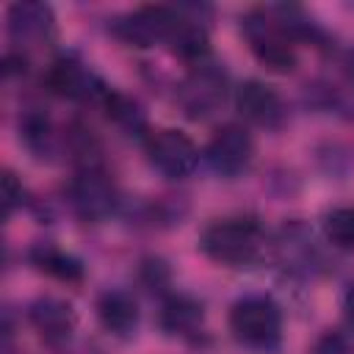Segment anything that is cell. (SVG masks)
<instances>
[{"mask_svg":"<svg viewBox=\"0 0 354 354\" xmlns=\"http://www.w3.org/2000/svg\"><path fill=\"white\" fill-rule=\"evenodd\" d=\"M44 83H47V88H50L53 94L66 97V100H83V97H88V94L94 91V77H91L80 64H75V61H69V58L55 61V64L47 69Z\"/></svg>","mask_w":354,"mask_h":354,"instance_id":"obj_10","label":"cell"},{"mask_svg":"<svg viewBox=\"0 0 354 354\" xmlns=\"http://www.w3.org/2000/svg\"><path fill=\"white\" fill-rule=\"evenodd\" d=\"M318 354H343V346H340V340H326L321 348H318Z\"/></svg>","mask_w":354,"mask_h":354,"instance_id":"obj_19","label":"cell"},{"mask_svg":"<svg viewBox=\"0 0 354 354\" xmlns=\"http://www.w3.org/2000/svg\"><path fill=\"white\" fill-rule=\"evenodd\" d=\"M169 44H171V50H174L177 55H183V58H202V55L207 53V33H205L199 25L183 19Z\"/></svg>","mask_w":354,"mask_h":354,"instance_id":"obj_15","label":"cell"},{"mask_svg":"<svg viewBox=\"0 0 354 354\" xmlns=\"http://www.w3.org/2000/svg\"><path fill=\"white\" fill-rule=\"evenodd\" d=\"M53 28H55V17L47 3H17L8 8V30L17 41L47 39Z\"/></svg>","mask_w":354,"mask_h":354,"instance_id":"obj_9","label":"cell"},{"mask_svg":"<svg viewBox=\"0 0 354 354\" xmlns=\"http://www.w3.org/2000/svg\"><path fill=\"white\" fill-rule=\"evenodd\" d=\"M30 260H33V266H36L39 271L53 274V277L66 279V282L83 277V266H80L72 254H64V252H58V249H53V246H39V249H33V252H30Z\"/></svg>","mask_w":354,"mask_h":354,"instance_id":"obj_14","label":"cell"},{"mask_svg":"<svg viewBox=\"0 0 354 354\" xmlns=\"http://www.w3.org/2000/svg\"><path fill=\"white\" fill-rule=\"evenodd\" d=\"M205 155H207L210 166H213L218 174L235 177V174H241V171L249 166V160H252V155H254V144H252V136H249L243 127L227 124V127H221V130L210 138Z\"/></svg>","mask_w":354,"mask_h":354,"instance_id":"obj_7","label":"cell"},{"mask_svg":"<svg viewBox=\"0 0 354 354\" xmlns=\"http://www.w3.org/2000/svg\"><path fill=\"white\" fill-rule=\"evenodd\" d=\"M326 238L337 249H354V207H337L324 221Z\"/></svg>","mask_w":354,"mask_h":354,"instance_id":"obj_16","label":"cell"},{"mask_svg":"<svg viewBox=\"0 0 354 354\" xmlns=\"http://www.w3.org/2000/svg\"><path fill=\"white\" fill-rule=\"evenodd\" d=\"M343 307H346V318H348V324L354 326V285L348 288V293H346V304H343Z\"/></svg>","mask_w":354,"mask_h":354,"instance_id":"obj_18","label":"cell"},{"mask_svg":"<svg viewBox=\"0 0 354 354\" xmlns=\"http://www.w3.org/2000/svg\"><path fill=\"white\" fill-rule=\"evenodd\" d=\"M3 196H6V213L11 216L14 207L22 202V185L17 183V177H14L11 171L3 174Z\"/></svg>","mask_w":354,"mask_h":354,"instance_id":"obj_17","label":"cell"},{"mask_svg":"<svg viewBox=\"0 0 354 354\" xmlns=\"http://www.w3.org/2000/svg\"><path fill=\"white\" fill-rule=\"evenodd\" d=\"M263 246V230L254 218L235 216L210 221L199 235V249L224 266H246Z\"/></svg>","mask_w":354,"mask_h":354,"instance_id":"obj_1","label":"cell"},{"mask_svg":"<svg viewBox=\"0 0 354 354\" xmlns=\"http://www.w3.org/2000/svg\"><path fill=\"white\" fill-rule=\"evenodd\" d=\"M246 36H249L252 50L260 58V64H266L271 72H290L296 66V53L290 47V36L282 30V25L252 17V19H246Z\"/></svg>","mask_w":354,"mask_h":354,"instance_id":"obj_6","label":"cell"},{"mask_svg":"<svg viewBox=\"0 0 354 354\" xmlns=\"http://www.w3.org/2000/svg\"><path fill=\"white\" fill-rule=\"evenodd\" d=\"M30 321L47 340H64V337H69V332L75 326V313L66 301L39 299L30 307Z\"/></svg>","mask_w":354,"mask_h":354,"instance_id":"obj_12","label":"cell"},{"mask_svg":"<svg viewBox=\"0 0 354 354\" xmlns=\"http://www.w3.org/2000/svg\"><path fill=\"white\" fill-rule=\"evenodd\" d=\"M235 105H238V111L249 122L266 124V127L277 124L279 116H282V100H279V94L271 86L260 83V80H246L238 88V94H235Z\"/></svg>","mask_w":354,"mask_h":354,"instance_id":"obj_8","label":"cell"},{"mask_svg":"<svg viewBox=\"0 0 354 354\" xmlns=\"http://www.w3.org/2000/svg\"><path fill=\"white\" fill-rule=\"evenodd\" d=\"M183 17L169 6H141L113 22V33L133 47H152L158 41H171Z\"/></svg>","mask_w":354,"mask_h":354,"instance_id":"obj_3","label":"cell"},{"mask_svg":"<svg viewBox=\"0 0 354 354\" xmlns=\"http://www.w3.org/2000/svg\"><path fill=\"white\" fill-rule=\"evenodd\" d=\"M69 205L86 221L105 218L116 205V188L102 171H83L69 183Z\"/></svg>","mask_w":354,"mask_h":354,"instance_id":"obj_5","label":"cell"},{"mask_svg":"<svg viewBox=\"0 0 354 354\" xmlns=\"http://www.w3.org/2000/svg\"><path fill=\"white\" fill-rule=\"evenodd\" d=\"M147 158L163 177H188L196 163L199 152L196 144L183 130H155L147 138Z\"/></svg>","mask_w":354,"mask_h":354,"instance_id":"obj_4","label":"cell"},{"mask_svg":"<svg viewBox=\"0 0 354 354\" xmlns=\"http://www.w3.org/2000/svg\"><path fill=\"white\" fill-rule=\"evenodd\" d=\"M97 315H100L102 326L113 335H130L138 324V307H136L133 296H127L122 290L102 293L97 301Z\"/></svg>","mask_w":354,"mask_h":354,"instance_id":"obj_11","label":"cell"},{"mask_svg":"<svg viewBox=\"0 0 354 354\" xmlns=\"http://www.w3.org/2000/svg\"><path fill=\"white\" fill-rule=\"evenodd\" d=\"M160 326L169 335H191L202 326V304L188 296H171L166 299L160 310Z\"/></svg>","mask_w":354,"mask_h":354,"instance_id":"obj_13","label":"cell"},{"mask_svg":"<svg viewBox=\"0 0 354 354\" xmlns=\"http://www.w3.org/2000/svg\"><path fill=\"white\" fill-rule=\"evenodd\" d=\"M230 332L249 348H271L282 335V313L268 296H246L230 310Z\"/></svg>","mask_w":354,"mask_h":354,"instance_id":"obj_2","label":"cell"}]
</instances>
